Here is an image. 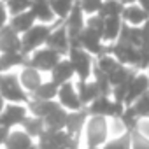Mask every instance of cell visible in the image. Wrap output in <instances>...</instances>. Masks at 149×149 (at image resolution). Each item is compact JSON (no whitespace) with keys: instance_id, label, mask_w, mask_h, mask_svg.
<instances>
[{"instance_id":"1","label":"cell","mask_w":149,"mask_h":149,"mask_svg":"<svg viewBox=\"0 0 149 149\" xmlns=\"http://www.w3.org/2000/svg\"><path fill=\"white\" fill-rule=\"evenodd\" d=\"M86 142L90 149H100L109 139V121L104 116H91L86 123Z\"/></svg>"},{"instance_id":"2","label":"cell","mask_w":149,"mask_h":149,"mask_svg":"<svg viewBox=\"0 0 149 149\" xmlns=\"http://www.w3.org/2000/svg\"><path fill=\"white\" fill-rule=\"evenodd\" d=\"M0 95L4 97V100H9L13 104L30 102L26 91L19 83V77L14 74H0Z\"/></svg>"},{"instance_id":"3","label":"cell","mask_w":149,"mask_h":149,"mask_svg":"<svg viewBox=\"0 0 149 149\" xmlns=\"http://www.w3.org/2000/svg\"><path fill=\"white\" fill-rule=\"evenodd\" d=\"M68 60H70V63L74 67V72L79 76V81H88L91 72H93L91 54L86 53L83 47H70Z\"/></svg>"},{"instance_id":"4","label":"cell","mask_w":149,"mask_h":149,"mask_svg":"<svg viewBox=\"0 0 149 149\" xmlns=\"http://www.w3.org/2000/svg\"><path fill=\"white\" fill-rule=\"evenodd\" d=\"M51 33V28L47 25H35L32 30H28L23 37H21V53L28 54L37 51V47L40 44L47 42V37Z\"/></svg>"},{"instance_id":"5","label":"cell","mask_w":149,"mask_h":149,"mask_svg":"<svg viewBox=\"0 0 149 149\" xmlns=\"http://www.w3.org/2000/svg\"><path fill=\"white\" fill-rule=\"evenodd\" d=\"M61 61V54L54 49H37L26 61V67H33L37 70H53Z\"/></svg>"},{"instance_id":"6","label":"cell","mask_w":149,"mask_h":149,"mask_svg":"<svg viewBox=\"0 0 149 149\" xmlns=\"http://www.w3.org/2000/svg\"><path fill=\"white\" fill-rule=\"evenodd\" d=\"M58 104L63 109H68L72 112L83 111V104L79 100L77 90L72 83H65L63 86H60V90H58Z\"/></svg>"},{"instance_id":"7","label":"cell","mask_w":149,"mask_h":149,"mask_svg":"<svg viewBox=\"0 0 149 149\" xmlns=\"http://www.w3.org/2000/svg\"><path fill=\"white\" fill-rule=\"evenodd\" d=\"M109 51H112V56L121 63V65H130V67H139V47H133L126 42H116Z\"/></svg>"},{"instance_id":"8","label":"cell","mask_w":149,"mask_h":149,"mask_svg":"<svg viewBox=\"0 0 149 149\" xmlns=\"http://www.w3.org/2000/svg\"><path fill=\"white\" fill-rule=\"evenodd\" d=\"M26 119V107L19 105V104H9L2 116H0V126L2 128H13L16 125H23V121Z\"/></svg>"},{"instance_id":"9","label":"cell","mask_w":149,"mask_h":149,"mask_svg":"<svg viewBox=\"0 0 149 149\" xmlns=\"http://www.w3.org/2000/svg\"><path fill=\"white\" fill-rule=\"evenodd\" d=\"M46 44H47L49 49H54L60 54L68 53L70 51V37H68L67 26H56L54 30H51Z\"/></svg>"},{"instance_id":"10","label":"cell","mask_w":149,"mask_h":149,"mask_svg":"<svg viewBox=\"0 0 149 149\" xmlns=\"http://www.w3.org/2000/svg\"><path fill=\"white\" fill-rule=\"evenodd\" d=\"M149 91V76H144V74H139V76L133 77V81L128 86V95H126V102L125 105L130 107L133 105L142 95H146Z\"/></svg>"},{"instance_id":"11","label":"cell","mask_w":149,"mask_h":149,"mask_svg":"<svg viewBox=\"0 0 149 149\" xmlns=\"http://www.w3.org/2000/svg\"><path fill=\"white\" fill-rule=\"evenodd\" d=\"M79 46L90 53V54H102L104 53V46H102V35H98L97 32L90 30V28H84L79 35Z\"/></svg>"},{"instance_id":"12","label":"cell","mask_w":149,"mask_h":149,"mask_svg":"<svg viewBox=\"0 0 149 149\" xmlns=\"http://www.w3.org/2000/svg\"><path fill=\"white\" fill-rule=\"evenodd\" d=\"M0 51H2V54L21 53V39L11 28V25L0 30Z\"/></svg>"},{"instance_id":"13","label":"cell","mask_w":149,"mask_h":149,"mask_svg":"<svg viewBox=\"0 0 149 149\" xmlns=\"http://www.w3.org/2000/svg\"><path fill=\"white\" fill-rule=\"evenodd\" d=\"M19 83L23 86L25 91H30L32 95L42 86V77H40V72L33 67H25L19 74Z\"/></svg>"},{"instance_id":"14","label":"cell","mask_w":149,"mask_h":149,"mask_svg":"<svg viewBox=\"0 0 149 149\" xmlns=\"http://www.w3.org/2000/svg\"><path fill=\"white\" fill-rule=\"evenodd\" d=\"M6 149H33V139L25 130L9 132V137L6 140Z\"/></svg>"},{"instance_id":"15","label":"cell","mask_w":149,"mask_h":149,"mask_svg":"<svg viewBox=\"0 0 149 149\" xmlns=\"http://www.w3.org/2000/svg\"><path fill=\"white\" fill-rule=\"evenodd\" d=\"M77 95L83 105H91L98 97H102L98 86L95 84V81H79L77 84Z\"/></svg>"},{"instance_id":"16","label":"cell","mask_w":149,"mask_h":149,"mask_svg":"<svg viewBox=\"0 0 149 149\" xmlns=\"http://www.w3.org/2000/svg\"><path fill=\"white\" fill-rule=\"evenodd\" d=\"M74 67H72V63H70V60H61L53 70H51V76H53V83L54 84H58V86H63L65 83H70V79H72V76H74Z\"/></svg>"},{"instance_id":"17","label":"cell","mask_w":149,"mask_h":149,"mask_svg":"<svg viewBox=\"0 0 149 149\" xmlns=\"http://www.w3.org/2000/svg\"><path fill=\"white\" fill-rule=\"evenodd\" d=\"M88 123V112L86 111H77V112H68L67 116V125H65V132H68L70 135L77 137L79 132L86 126Z\"/></svg>"},{"instance_id":"18","label":"cell","mask_w":149,"mask_h":149,"mask_svg":"<svg viewBox=\"0 0 149 149\" xmlns=\"http://www.w3.org/2000/svg\"><path fill=\"white\" fill-rule=\"evenodd\" d=\"M67 116H68V112H67L61 105H58L53 112H49V114L44 118L46 128H47V130H53V132L65 130V125H67Z\"/></svg>"},{"instance_id":"19","label":"cell","mask_w":149,"mask_h":149,"mask_svg":"<svg viewBox=\"0 0 149 149\" xmlns=\"http://www.w3.org/2000/svg\"><path fill=\"white\" fill-rule=\"evenodd\" d=\"M30 13L35 16V19H39L42 23H49L54 19V13L49 6V0H32Z\"/></svg>"},{"instance_id":"20","label":"cell","mask_w":149,"mask_h":149,"mask_svg":"<svg viewBox=\"0 0 149 149\" xmlns=\"http://www.w3.org/2000/svg\"><path fill=\"white\" fill-rule=\"evenodd\" d=\"M123 19H126V23L130 26H139V25H144V21L149 19V16L146 14V11L140 7V6H133L130 4L128 7H125L123 11Z\"/></svg>"},{"instance_id":"21","label":"cell","mask_w":149,"mask_h":149,"mask_svg":"<svg viewBox=\"0 0 149 149\" xmlns=\"http://www.w3.org/2000/svg\"><path fill=\"white\" fill-rule=\"evenodd\" d=\"M35 26V16L30 13V11H26V13H23V14H18V16H14L13 18V21H11V28L19 35V33H26L28 30H32Z\"/></svg>"},{"instance_id":"22","label":"cell","mask_w":149,"mask_h":149,"mask_svg":"<svg viewBox=\"0 0 149 149\" xmlns=\"http://www.w3.org/2000/svg\"><path fill=\"white\" fill-rule=\"evenodd\" d=\"M58 105H60V104L54 102V100H37V98L30 100V104H28L32 116H35V118H42V119H44L49 112H53Z\"/></svg>"},{"instance_id":"23","label":"cell","mask_w":149,"mask_h":149,"mask_svg":"<svg viewBox=\"0 0 149 149\" xmlns=\"http://www.w3.org/2000/svg\"><path fill=\"white\" fill-rule=\"evenodd\" d=\"M123 11H125V4H121L119 0H104L98 16H102L104 19H107V18H121Z\"/></svg>"},{"instance_id":"24","label":"cell","mask_w":149,"mask_h":149,"mask_svg":"<svg viewBox=\"0 0 149 149\" xmlns=\"http://www.w3.org/2000/svg\"><path fill=\"white\" fill-rule=\"evenodd\" d=\"M123 21L121 18H107L105 19V26H104V35L102 39L112 42L116 39H119V33H121V28H123Z\"/></svg>"},{"instance_id":"25","label":"cell","mask_w":149,"mask_h":149,"mask_svg":"<svg viewBox=\"0 0 149 149\" xmlns=\"http://www.w3.org/2000/svg\"><path fill=\"white\" fill-rule=\"evenodd\" d=\"M23 130L33 139V137H40L46 130V123L42 118H35V116H26V119L23 121Z\"/></svg>"},{"instance_id":"26","label":"cell","mask_w":149,"mask_h":149,"mask_svg":"<svg viewBox=\"0 0 149 149\" xmlns=\"http://www.w3.org/2000/svg\"><path fill=\"white\" fill-rule=\"evenodd\" d=\"M76 4H77V0H49V6H51L54 16L61 18V19L70 16V13L76 7Z\"/></svg>"},{"instance_id":"27","label":"cell","mask_w":149,"mask_h":149,"mask_svg":"<svg viewBox=\"0 0 149 149\" xmlns=\"http://www.w3.org/2000/svg\"><path fill=\"white\" fill-rule=\"evenodd\" d=\"M111 109H112V100L109 97H98L91 105H90V114L91 116H111Z\"/></svg>"},{"instance_id":"28","label":"cell","mask_w":149,"mask_h":149,"mask_svg":"<svg viewBox=\"0 0 149 149\" xmlns=\"http://www.w3.org/2000/svg\"><path fill=\"white\" fill-rule=\"evenodd\" d=\"M28 60L25 58L23 53H9V54H0V74L4 70L11 68V67H16V65H21V63H26Z\"/></svg>"},{"instance_id":"29","label":"cell","mask_w":149,"mask_h":149,"mask_svg":"<svg viewBox=\"0 0 149 149\" xmlns=\"http://www.w3.org/2000/svg\"><path fill=\"white\" fill-rule=\"evenodd\" d=\"M93 76H95V84L98 86L102 97H109L112 93V84L109 81V76H107V74H104L98 67L93 68Z\"/></svg>"},{"instance_id":"30","label":"cell","mask_w":149,"mask_h":149,"mask_svg":"<svg viewBox=\"0 0 149 149\" xmlns=\"http://www.w3.org/2000/svg\"><path fill=\"white\" fill-rule=\"evenodd\" d=\"M58 90H60V86L54 84L53 81L42 83V86L33 93V98H37V100H53L54 97H58Z\"/></svg>"},{"instance_id":"31","label":"cell","mask_w":149,"mask_h":149,"mask_svg":"<svg viewBox=\"0 0 149 149\" xmlns=\"http://www.w3.org/2000/svg\"><path fill=\"white\" fill-rule=\"evenodd\" d=\"M121 63L112 56V54H100V58H98V63H97V67L104 72V74H107V76H111V74L119 67Z\"/></svg>"},{"instance_id":"32","label":"cell","mask_w":149,"mask_h":149,"mask_svg":"<svg viewBox=\"0 0 149 149\" xmlns=\"http://www.w3.org/2000/svg\"><path fill=\"white\" fill-rule=\"evenodd\" d=\"M102 149H132V135H130V132L125 133V135H121V137L112 139Z\"/></svg>"},{"instance_id":"33","label":"cell","mask_w":149,"mask_h":149,"mask_svg":"<svg viewBox=\"0 0 149 149\" xmlns=\"http://www.w3.org/2000/svg\"><path fill=\"white\" fill-rule=\"evenodd\" d=\"M7 6H9V13L13 16H18V14L26 13L32 7V0H9Z\"/></svg>"},{"instance_id":"34","label":"cell","mask_w":149,"mask_h":149,"mask_svg":"<svg viewBox=\"0 0 149 149\" xmlns=\"http://www.w3.org/2000/svg\"><path fill=\"white\" fill-rule=\"evenodd\" d=\"M132 107L135 109L139 118H149V91L146 95H142Z\"/></svg>"},{"instance_id":"35","label":"cell","mask_w":149,"mask_h":149,"mask_svg":"<svg viewBox=\"0 0 149 149\" xmlns=\"http://www.w3.org/2000/svg\"><path fill=\"white\" fill-rule=\"evenodd\" d=\"M102 4H104V0H79V6H81L83 13H86V14H90V16L98 14Z\"/></svg>"},{"instance_id":"36","label":"cell","mask_w":149,"mask_h":149,"mask_svg":"<svg viewBox=\"0 0 149 149\" xmlns=\"http://www.w3.org/2000/svg\"><path fill=\"white\" fill-rule=\"evenodd\" d=\"M109 133H112L114 139H116V137H121V135L128 133V128L121 121V118H112V121L109 123Z\"/></svg>"},{"instance_id":"37","label":"cell","mask_w":149,"mask_h":149,"mask_svg":"<svg viewBox=\"0 0 149 149\" xmlns=\"http://www.w3.org/2000/svg\"><path fill=\"white\" fill-rule=\"evenodd\" d=\"M130 135H132V149H149V139H146L142 133L133 130L130 132Z\"/></svg>"},{"instance_id":"38","label":"cell","mask_w":149,"mask_h":149,"mask_svg":"<svg viewBox=\"0 0 149 149\" xmlns=\"http://www.w3.org/2000/svg\"><path fill=\"white\" fill-rule=\"evenodd\" d=\"M104 26H105V19H104L102 16L95 14V16H90V19H88V26H86V28L97 32L98 35H104Z\"/></svg>"},{"instance_id":"39","label":"cell","mask_w":149,"mask_h":149,"mask_svg":"<svg viewBox=\"0 0 149 149\" xmlns=\"http://www.w3.org/2000/svg\"><path fill=\"white\" fill-rule=\"evenodd\" d=\"M149 67V42L139 47V68Z\"/></svg>"},{"instance_id":"40","label":"cell","mask_w":149,"mask_h":149,"mask_svg":"<svg viewBox=\"0 0 149 149\" xmlns=\"http://www.w3.org/2000/svg\"><path fill=\"white\" fill-rule=\"evenodd\" d=\"M135 130H137L139 133H142L146 139H149V118H140Z\"/></svg>"},{"instance_id":"41","label":"cell","mask_w":149,"mask_h":149,"mask_svg":"<svg viewBox=\"0 0 149 149\" xmlns=\"http://www.w3.org/2000/svg\"><path fill=\"white\" fill-rule=\"evenodd\" d=\"M6 23H7V11H6L4 4L0 2V30L6 26Z\"/></svg>"},{"instance_id":"42","label":"cell","mask_w":149,"mask_h":149,"mask_svg":"<svg viewBox=\"0 0 149 149\" xmlns=\"http://www.w3.org/2000/svg\"><path fill=\"white\" fill-rule=\"evenodd\" d=\"M7 137H9V128H2V126H0V144H6Z\"/></svg>"},{"instance_id":"43","label":"cell","mask_w":149,"mask_h":149,"mask_svg":"<svg viewBox=\"0 0 149 149\" xmlns=\"http://www.w3.org/2000/svg\"><path fill=\"white\" fill-rule=\"evenodd\" d=\"M139 4H140V7H142V9L146 11V14L149 16V0H140Z\"/></svg>"},{"instance_id":"44","label":"cell","mask_w":149,"mask_h":149,"mask_svg":"<svg viewBox=\"0 0 149 149\" xmlns=\"http://www.w3.org/2000/svg\"><path fill=\"white\" fill-rule=\"evenodd\" d=\"M4 109H6V105H4V97L0 95V116H2V112H4Z\"/></svg>"},{"instance_id":"45","label":"cell","mask_w":149,"mask_h":149,"mask_svg":"<svg viewBox=\"0 0 149 149\" xmlns=\"http://www.w3.org/2000/svg\"><path fill=\"white\" fill-rule=\"evenodd\" d=\"M133 2H140V0H126V4H133Z\"/></svg>"},{"instance_id":"46","label":"cell","mask_w":149,"mask_h":149,"mask_svg":"<svg viewBox=\"0 0 149 149\" xmlns=\"http://www.w3.org/2000/svg\"><path fill=\"white\" fill-rule=\"evenodd\" d=\"M4 2H9V0H4Z\"/></svg>"},{"instance_id":"47","label":"cell","mask_w":149,"mask_h":149,"mask_svg":"<svg viewBox=\"0 0 149 149\" xmlns=\"http://www.w3.org/2000/svg\"><path fill=\"white\" fill-rule=\"evenodd\" d=\"M147 68H149V67H147Z\"/></svg>"},{"instance_id":"48","label":"cell","mask_w":149,"mask_h":149,"mask_svg":"<svg viewBox=\"0 0 149 149\" xmlns=\"http://www.w3.org/2000/svg\"><path fill=\"white\" fill-rule=\"evenodd\" d=\"M88 149H90V147H88Z\"/></svg>"}]
</instances>
